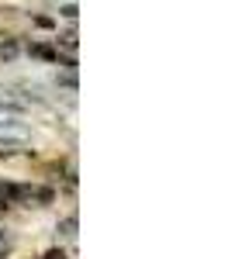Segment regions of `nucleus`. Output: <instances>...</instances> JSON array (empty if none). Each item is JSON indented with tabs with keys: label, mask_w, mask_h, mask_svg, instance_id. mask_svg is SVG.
Here are the masks:
<instances>
[{
	"label": "nucleus",
	"mask_w": 252,
	"mask_h": 259,
	"mask_svg": "<svg viewBox=\"0 0 252 259\" xmlns=\"http://www.w3.org/2000/svg\"><path fill=\"white\" fill-rule=\"evenodd\" d=\"M31 128L21 124L18 118H0V152H14L21 145H28Z\"/></svg>",
	"instance_id": "1"
}]
</instances>
